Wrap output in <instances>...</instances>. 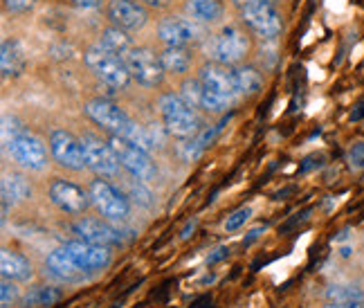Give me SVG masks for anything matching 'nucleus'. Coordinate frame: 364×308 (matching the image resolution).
<instances>
[{
    "mask_svg": "<svg viewBox=\"0 0 364 308\" xmlns=\"http://www.w3.org/2000/svg\"><path fill=\"white\" fill-rule=\"evenodd\" d=\"M73 259L81 265L86 272H97V270H104L110 265L113 261V252L106 245H95V243H88V241H81V239H75V241H68L63 245Z\"/></svg>",
    "mask_w": 364,
    "mask_h": 308,
    "instance_id": "obj_15",
    "label": "nucleus"
},
{
    "mask_svg": "<svg viewBox=\"0 0 364 308\" xmlns=\"http://www.w3.org/2000/svg\"><path fill=\"white\" fill-rule=\"evenodd\" d=\"M90 203L106 221H126L131 214V198L108 180L97 178L88 187Z\"/></svg>",
    "mask_w": 364,
    "mask_h": 308,
    "instance_id": "obj_4",
    "label": "nucleus"
},
{
    "mask_svg": "<svg viewBox=\"0 0 364 308\" xmlns=\"http://www.w3.org/2000/svg\"><path fill=\"white\" fill-rule=\"evenodd\" d=\"M0 272H3L5 279H11V282H30L34 275V268L21 252H14V250L5 248L0 252Z\"/></svg>",
    "mask_w": 364,
    "mask_h": 308,
    "instance_id": "obj_20",
    "label": "nucleus"
},
{
    "mask_svg": "<svg viewBox=\"0 0 364 308\" xmlns=\"http://www.w3.org/2000/svg\"><path fill=\"white\" fill-rule=\"evenodd\" d=\"M126 65H129L131 77L144 88H156L164 79V65L160 61V54H156L151 48L135 46L129 54L124 57Z\"/></svg>",
    "mask_w": 364,
    "mask_h": 308,
    "instance_id": "obj_6",
    "label": "nucleus"
},
{
    "mask_svg": "<svg viewBox=\"0 0 364 308\" xmlns=\"http://www.w3.org/2000/svg\"><path fill=\"white\" fill-rule=\"evenodd\" d=\"M250 52H252V38L239 25L223 27L209 41V57H212V61H218L230 68L241 65L250 57Z\"/></svg>",
    "mask_w": 364,
    "mask_h": 308,
    "instance_id": "obj_3",
    "label": "nucleus"
},
{
    "mask_svg": "<svg viewBox=\"0 0 364 308\" xmlns=\"http://www.w3.org/2000/svg\"><path fill=\"white\" fill-rule=\"evenodd\" d=\"M73 5L79 9H97L104 5V0H73Z\"/></svg>",
    "mask_w": 364,
    "mask_h": 308,
    "instance_id": "obj_34",
    "label": "nucleus"
},
{
    "mask_svg": "<svg viewBox=\"0 0 364 308\" xmlns=\"http://www.w3.org/2000/svg\"><path fill=\"white\" fill-rule=\"evenodd\" d=\"M83 61H86L88 70L97 79H102L106 86L115 88V90H124L133 79L126 61L119 57V54L104 48L102 43L90 46L86 50V54H83Z\"/></svg>",
    "mask_w": 364,
    "mask_h": 308,
    "instance_id": "obj_2",
    "label": "nucleus"
},
{
    "mask_svg": "<svg viewBox=\"0 0 364 308\" xmlns=\"http://www.w3.org/2000/svg\"><path fill=\"white\" fill-rule=\"evenodd\" d=\"M198 79L200 83L212 92H218L223 97L234 102V97H239V90H236V81H234V68L223 65L218 61L205 63L198 70Z\"/></svg>",
    "mask_w": 364,
    "mask_h": 308,
    "instance_id": "obj_17",
    "label": "nucleus"
},
{
    "mask_svg": "<svg viewBox=\"0 0 364 308\" xmlns=\"http://www.w3.org/2000/svg\"><path fill=\"white\" fill-rule=\"evenodd\" d=\"M73 232L77 234V239L81 241H88L95 245H106V248H113V245H122V234L117 228H113L110 223L104 218H79Z\"/></svg>",
    "mask_w": 364,
    "mask_h": 308,
    "instance_id": "obj_16",
    "label": "nucleus"
},
{
    "mask_svg": "<svg viewBox=\"0 0 364 308\" xmlns=\"http://www.w3.org/2000/svg\"><path fill=\"white\" fill-rule=\"evenodd\" d=\"M263 230H265V228H257V230H252V232H250V236H247V241H252V239H257V236H259V234H261Z\"/></svg>",
    "mask_w": 364,
    "mask_h": 308,
    "instance_id": "obj_41",
    "label": "nucleus"
},
{
    "mask_svg": "<svg viewBox=\"0 0 364 308\" xmlns=\"http://www.w3.org/2000/svg\"><path fill=\"white\" fill-rule=\"evenodd\" d=\"M50 153L61 166H65V169L83 171L88 166L83 142L68 131H54L50 135Z\"/></svg>",
    "mask_w": 364,
    "mask_h": 308,
    "instance_id": "obj_11",
    "label": "nucleus"
},
{
    "mask_svg": "<svg viewBox=\"0 0 364 308\" xmlns=\"http://www.w3.org/2000/svg\"><path fill=\"white\" fill-rule=\"evenodd\" d=\"M36 5V0H5V9L11 11V14H21V11H27Z\"/></svg>",
    "mask_w": 364,
    "mask_h": 308,
    "instance_id": "obj_33",
    "label": "nucleus"
},
{
    "mask_svg": "<svg viewBox=\"0 0 364 308\" xmlns=\"http://www.w3.org/2000/svg\"><path fill=\"white\" fill-rule=\"evenodd\" d=\"M106 16L115 27H122L126 32H139L149 23L146 5L139 0H108Z\"/></svg>",
    "mask_w": 364,
    "mask_h": 308,
    "instance_id": "obj_13",
    "label": "nucleus"
},
{
    "mask_svg": "<svg viewBox=\"0 0 364 308\" xmlns=\"http://www.w3.org/2000/svg\"><path fill=\"white\" fill-rule=\"evenodd\" d=\"M108 142L113 147L122 169H126L133 178L144 180V183H153V180L158 178V166L151 160L146 151H142L139 147H135L133 142H129V139H124L119 135H110Z\"/></svg>",
    "mask_w": 364,
    "mask_h": 308,
    "instance_id": "obj_5",
    "label": "nucleus"
},
{
    "mask_svg": "<svg viewBox=\"0 0 364 308\" xmlns=\"http://www.w3.org/2000/svg\"><path fill=\"white\" fill-rule=\"evenodd\" d=\"M196 225H198V221H196V218H193V221H189V223H187V225H185V230H182V234H180V239H182V241H187V239H189V236H191V232L196 230Z\"/></svg>",
    "mask_w": 364,
    "mask_h": 308,
    "instance_id": "obj_39",
    "label": "nucleus"
},
{
    "mask_svg": "<svg viewBox=\"0 0 364 308\" xmlns=\"http://www.w3.org/2000/svg\"><path fill=\"white\" fill-rule=\"evenodd\" d=\"M81 142H83V151H86V162L97 176L115 178L119 174L122 164L115 156L113 147H110V142H104V139L95 135H83Z\"/></svg>",
    "mask_w": 364,
    "mask_h": 308,
    "instance_id": "obj_12",
    "label": "nucleus"
},
{
    "mask_svg": "<svg viewBox=\"0 0 364 308\" xmlns=\"http://www.w3.org/2000/svg\"><path fill=\"white\" fill-rule=\"evenodd\" d=\"M7 151L21 166H25V169L41 171L48 166V149L32 133L21 131L16 135L7 137Z\"/></svg>",
    "mask_w": 364,
    "mask_h": 308,
    "instance_id": "obj_8",
    "label": "nucleus"
},
{
    "mask_svg": "<svg viewBox=\"0 0 364 308\" xmlns=\"http://www.w3.org/2000/svg\"><path fill=\"white\" fill-rule=\"evenodd\" d=\"M18 299V288L16 284L11 282V279H5L3 277V284H0V302H3V306L7 308L9 304H14Z\"/></svg>",
    "mask_w": 364,
    "mask_h": 308,
    "instance_id": "obj_31",
    "label": "nucleus"
},
{
    "mask_svg": "<svg viewBox=\"0 0 364 308\" xmlns=\"http://www.w3.org/2000/svg\"><path fill=\"white\" fill-rule=\"evenodd\" d=\"M187 16L193 18L196 23H216L223 14L220 0H187L185 3Z\"/></svg>",
    "mask_w": 364,
    "mask_h": 308,
    "instance_id": "obj_24",
    "label": "nucleus"
},
{
    "mask_svg": "<svg viewBox=\"0 0 364 308\" xmlns=\"http://www.w3.org/2000/svg\"><path fill=\"white\" fill-rule=\"evenodd\" d=\"M324 308H364L362 302H328Z\"/></svg>",
    "mask_w": 364,
    "mask_h": 308,
    "instance_id": "obj_36",
    "label": "nucleus"
},
{
    "mask_svg": "<svg viewBox=\"0 0 364 308\" xmlns=\"http://www.w3.org/2000/svg\"><path fill=\"white\" fill-rule=\"evenodd\" d=\"M234 81H236V90L243 97H252L257 95L263 86V75L259 73V68L255 65H236L234 68Z\"/></svg>",
    "mask_w": 364,
    "mask_h": 308,
    "instance_id": "obj_23",
    "label": "nucleus"
},
{
    "mask_svg": "<svg viewBox=\"0 0 364 308\" xmlns=\"http://www.w3.org/2000/svg\"><path fill=\"white\" fill-rule=\"evenodd\" d=\"M160 61L164 65V73L166 75H187L191 70L193 57L189 48H182V46H164L160 52Z\"/></svg>",
    "mask_w": 364,
    "mask_h": 308,
    "instance_id": "obj_21",
    "label": "nucleus"
},
{
    "mask_svg": "<svg viewBox=\"0 0 364 308\" xmlns=\"http://www.w3.org/2000/svg\"><path fill=\"white\" fill-rule=\"evenodd\" d=\"M83 113L88 115L90 122H95L100 129H104L110 135H119L124 137L129 133V129L133 126V120L124 113V108H119L115 102L106 100V97H97V100H90L86 106H83Z\"/></svg>",
    "mask_w": 364,
    "mask_h": 308,
    "instance_id": "obj_7",
    "label": "nucleus"
},
{
    "mask_svg": "<svg viewBox=\"0 0 364 308\" xmlns=\"http://www.w3.org/2000/svg\"><path fill=\"white\" fill-rule=\"evenodd\" d=\"M348 164H351V169H364V142H358L355 147H351V151H348L346 156Z\"/></svg>",
    "mask_w": 364,
    "mask_h": 308,
    "instance_id": "obj_32",
    "label": "nucleus"
},
{
    "mask_svg": "<svg viewBox=\"0 0 364 308\" xmlns=\"http://www.w3.org/2000/svg\"><path fill=\"white\" fill-rule=\"evenodd\" d=\"M228 255H230V250H228L225 245H220V248L214 250V255H209V257H207V263H216V261H220V259H225Z\"/></svg>",
    "mask_w": 364,
    "mask_h": 308,
    "instance_id": "obj_35",
    "label": "nucleus"
},
{
    "mask_svg": "<svg viewBox=\"0 0 364 308\" xmlns=\"http://www.w3.org/2000/svg\"><path fill=\"white\" fill-rule=\"evenodd\" d=\"M100 43L104 48H108L110 52L119 54L122 59L135 48L133 38H131V32H126V30H122V27H115V25L106 27V30L102 32V41H100Z\"/></svg>",
    "mask_w": 364,
    "mask_h": 308,
    "instance_id": "obj_25",
    "label": "nucleus"
},
{
    "mask_svg": "<svg viewBox=\"0 0 364 308\" xmlns=\"http://www.w3.org/2000/svg\"><path fill=\"white\" fill-rule=\"evenodd\" d=\"M146 185L149 183H144V180H137V178L131 176V180H129V193H126L131 198V203H137V205H142V207H151L153 196L146 189Z\"/></svg>",
    "mask_w": 364,
    "mask_h": 308,
    "instance_id": "obj_29",
    "label": "nucleus"
},
{
    "mask_svg": "<svg viewBox=\"0 0 364 308\" xmlns=\"http://www.w3.org/2000/svg\"><path fill=\"white\" fill-rule=\"evenodd\" d=\"M252 216V207H241V209H236V212L232 216H228L225 221V230L228 232H236V230H241L245 223L250 221Z\"/></svg>",
    "mask_w": 364,
    "mask_h": 308,
    "instance_id": "obj_30",
    "label": "nucleus"
},
{
    "mask_svg": "<svg viewBox=\"0 0 364 308\" xmlns=\"http://www.w3.org/2000/svg\"><path fill=\"white\" fill-rule=\"evenodd\" d=\"M27 65V52L23 48L21 41L16 38H7L3 41V50H0V70H3V77H21L25 73Z\"/></svg>",
    "mask_w": 364,
    "mask_h": 308,
    "instance_id": "obj_18",
    "label": "nucleus"
},
{
    "mask_svg": "<svg viewBox=\"0 0 364 308\" xmlns=\"http://www.w3.org/2000/svg\"><path fill=\"white\" fill-rule=\"evenodd\" d=\"M358 108H360V110H353V113H351V120H360V117L364 115V104H360Z\"/></svg>",
    "mask_w": 364,
    "mask_h": 308,
    "instance_id": "obj_40",
    "label": "nucleus"
},
{
    "mask_svg": "<svg viewBox=\"0 0 364 308\" xmlns=\"http://www.w3.org/2000/svg\"><path fill=\"white\" fill-rule=\"evenodd\" d=\"M232 3L239 7V9H245V7H252V5H263V3H274V0H232Z\"/></svg>",
    "mask_w": 364,
    "mask_h": 308,
    "instance_id": "obj_37",
    "label": "nucleus"
},
{
    "mask_svg": "<svg viewBox=\"0 0 364 308\" xmlns=\"http://www.w3.org/2000/svg\"><path fill=\"white\" fill-rule=\"evenodd\" d=\"M142 5H146V7H151V9H164L166 5L171 3V0H139Z\"/></svg>",
    "mask_w": 364,
    "mask_h": 308,
    "instance_id": "obj_38",
    "label": "nucleus"
},
{
    "mask_svg": "<svg viewBox=\"0 0 364 308\" xmlns=\"http://www.w3.org/2000/svg\"><path fill=\"white\" fill-rule=\"evenodd\" d=\"M158 108H160L164 131L169 135L187 139L200 133L203 124L198 117V110L191 108L178 92H164L158 100Z\"/></svg>",
    "mask_w": 364,
    "mask_h": 308,
    "instance_id": "obj_1",
    "label": "nucleus"
},
{
    "mask_svg": "<svg viewBox=\"0 0 364 308\" xmlns=\"http://www.w3.org/2000/svg\"><path fill=\"white\" fill-rule=\"evenodd\" d=\"M324 297L328 302H362L364 304V290L358 286H328Z\"/></svg>",
    "mask_w": 364,
    "mask_h": 308,
    "instance_id": "obj_27",
    "label": "nucleus"
},
{
    "mask_svg": "<svg viewBox=\"0 0 364 308\" xmlns=\"http://www.w3.org/2000/svg\"><path fill=\"white\" fill-rule=\"evenodd\" d=\"M0 191H3V203H7V205L23 203V201H27L32 196L30 183H27L21 174H5L3 176V185H0Z\"/></svg>",
    "mask_w": 364,
    "mask_h": 308,
    "instance_id": "obj_22",
    "label": "nucleus"
},
{
    "mask_svg": "<svg viewBox=\"0 0 364 308\" xmlns=\"http://www.w3.org/2000/svg\"><path fill=\"white\" fill-rule=\"evenodd\" d=\"M46 265H48L50 275H54L57 279H63V282H77V279H81L83 275H86V270H83L81 265L73 259V255H70L65 248L50 252Z\"/></svg>",
    "mask_w": 364,
    "mask_h": 308,
    "instance_id": "obj_19",
    "label": "nucleus"
},
{
    "mask_svg": "<svg viewBox=\"0 0 364 308\" xmlns=\"http://www.w3.org/2000/svg\"><path fill=\"white\" fill-rule=\"evenodd\" d=\"M241 23L252 34H257L261 38H277L284 30L282 14L277 11L274 3L252 5L241 9Z\"/></svg>",
    "mask_w": 364,
    "mask_h": 308,
    "instance_id": "obj_9",
    "label": "nucleus"
},
{
    "mask_svg": "<svg viewBox=\"0 0 364 308\" xmlns=\"http://www.w3.org/2000/svg\"><path fill=\"white\" fill-rule=\"evenodd\" d=\"M158 38L164 46H182L189 48L200 43L205 38V30L200 23H196L193 18H182V16H166L158 25Z\"/></svg>",
    "mask_w": 364,
    "mask_h": 308,
    "instance_id": "obj_10",
    "label": "nucleus"
},
{
    "mask_svg": "<svg viewBox=\"0 0 364 308\" xmlns=\"http://www.w3.org/2000/svg\"><path fill=\"white\" fill-rule=\"evenodd\" d=\"M203 90H205V86L200 83V79L196 77V79H185L182 81V86H180V97L185 100L191 108H196V110H200V102H203Z\"/></svg>",
    "mask_w": 364,
    "mask_h": 308,
    "instance_id": "obj_28",
    "label": "nucleus"
},
{
    "mask_svg": "<svg viewBox=\"0 0 364 308\" xmlns=\"http://www.w3.org/2000/svg\"><path fill=\"white\" fill-rule=\"evenodd\" d=\"M50 201L57 205L61 212L73 214V216L83 214L92 205L88 191H83L79 185L70 183V180H61V178L52 180V185H50Z\"/></svg>",
    "mask_w": 364,
    "mask_h": 308,
    "instance_id": "obj_14",
    "label": "nucleus"
},
{
    "mask_svg": "<svg viewBox=\"0 0 364 308\" xmlns=\"http://www.w3.org/2000/svg\"><path fill=\"white\" fill-rule=\"evenodd\" d=\"M63 299V292L52 286H38L25 292L23 308H50Z\"/></svg>",
    "mask_w": 364,
    "mask_h": 308,
    "instance_id": "obj_26",
    "label": "nucleus"
}]
</instances>
